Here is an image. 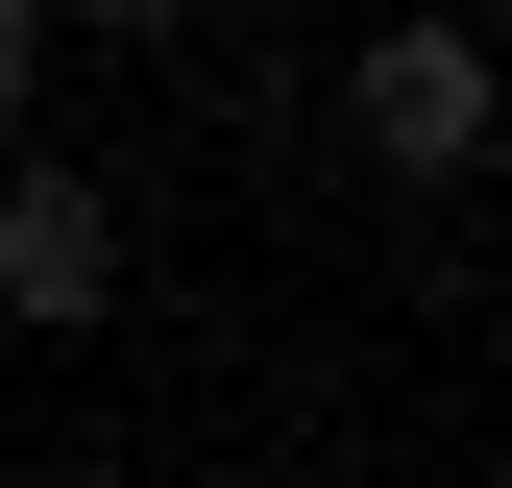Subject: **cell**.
<instances>
[{
    "label": "cell",
    "instance_id": "obj_3",
    "mask_svg": "<svg viewBox=\"0 0 512 488\" xmlns=\"http://www.w3.org/2000/svg\"><path fill=\"white\" fill-rule=\"evenodd\" d=\"M49 98V0H0V122H25Z\"/></svg>",
    "mask_w": 512,
    "mask_h": 488
},
{
    "label": "cell",
    "instance_id": "obj_4",
    "mask_svg": "<svg viewBox=\"0 0 512 488\" xmlns=\"http://www.w3.org/2000/svg\"><path fill=\"white\" fill-rule=\"evenodd\" d=\"M25 488H147V464H25Z\"/></svg>",
    "mask_w": 512,
    "mask_h": 488
},
{
    "label": "cell",
    "instance_id": "obj_1",
    "mask_svg": "<svg viewBox=\"0 0 512 488\" xmlns=\"http://www.w3.org/2000/svg\"><path fill=\"white\" fill-rule=\"evenodd\" d=\"M488 122H512V74H488V25H439V0L342 49V147L391 171V196H464V171H488Z\"/></svg>",
    "mask_w": 512,
    "mask_h": 488
},
{
    "label": "cell",
    "instance_id": "obj_2",
    "mask_svg": "<svg viewBox=\"0 0 512 488\" xmlns=\"http://www.w3.org/2000/svg\"><path fill=\"white\" fill-rule=\"evenodd\" d=\"M122 171H74V147H0V342H98L122 318Z\"/></svg>",
    "mask_w": 512,
    "mask_h": 488
}]
</instances>
